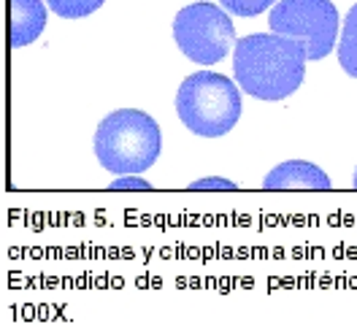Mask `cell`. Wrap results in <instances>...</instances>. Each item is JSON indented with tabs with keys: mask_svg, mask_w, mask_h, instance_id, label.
I'll list each match as a JSON object with an SVG mask.
<instances>
[{
	"mask_svg": "<svg viewBox=\"0 0 357 330\" xmlns=\"http://www.w3.org/2000/svg\"><path fill=\"white\" fill-rule=\"evenodd\" d=\"M106 0H46V6L63 20H82L95 14Z\"/></svg>",
	"mask_w": 357,
	"mask_h": 330,
	"instance_id": "9",
	"label": "cell"
},
{
	"mask_svg": "<svg viewBox=\"0 0 357 330\" xmlns=\"http://www.w3.org/2000/svg\"><path fill=\"white\" fill-rule=\"evenodd\" d=\"M271 33L306 46V60H325L335 46L338 11L331 0H279L268 17Z\"/></svg>",
	"mask_w": 357,
	"mask_h": 330,
	"instance_id": "5",
	"label": "cell"
},
{
	"mask_svg": "<svg viewBox=\"0 0 357 330\" xmlns=\"http://www.w3.org/2000/svg\"><path fill=\"white\" fill-rule=\"evenodd\" d=\"M46 27V6L41 0H8V44L11 49L33 44Z\"/></svg>",
	"mask_w": 357,
	"mask_h": 330,
	"instance_id": "6",
	"label": "cell"
},
{
	"mask_svg": "<svg viewBox=\"0 0 357 330\" xmlns=\"http://www.w3.org/2000/svg\"><path fill=\"white\" fill-rule=\"evenodd\" d=\"M352 184H355V190H357V171H355V181H352Z\"/></svg>",
	"mask_w": 357,
	"mask_h": 330,
	"instance_id": "13",
	"label": "cell"
},
{
	"mask_svg": "<svg viewBox=\"0 0 357 330\" xmlns=\"http://www.w3.org/2000/svg\"><path fill=\"white\" fill-rule=\"evenodd\" d=\"M109 190H152V184L146 179H141V174H125V177L114 179L109 184Z\"/></svg>",
	"mask_w": 357,
	"mask_h": 330,
	"instance_id": "11",
	"label": "cell"
},
{
	"mask_svg": "<svg viewBox=\"0 0 357 330\" xmlns=\"http://www.w3.org/2000/svg\"><path fill=\"white\" fill-rule=\"evenodd\" d=\"M174 38L181 54L198 66H214L236 46V27L227 11L214 3L184 6L174 20Z\"/></svg>",
	"mask_w": 357,
	"mask_h": 330,
	"instance_id": "4",
	"label": "cell"
},
{
	"mask_svg": "<svg viewBox=\"0 0 357 330\" xmlns=\"http://www.w3.org/2000/svg\"><path fill=\"white\" fill-rule=\"evenodd\" d=\"M190 190H192V193H201V190H238V187H236V181H230V179L208 177V179H198V181H192V184H190Z\"/></svg>",
	"mask_w": 357,
	"mask_h": 330,
	"instance_id": "12",
	"label": "cell"
},
{
	"mask_svg": "<svg viewBox=\"0 0 357 330\" xmlns=\"http://www.w3.org/2000/svg\"><path fill=\"white\" fill-rule=\"evenodd\" d=\"M176 114L187 130L203 138H220L236 128L241 117V92L222 73L198 70L181 82Z\"/></svg>",
	"mask_w": 357,
	"mask_h": 330,
	"instance_id": "3",
	"label": "cell"
},
{
	"mask_svg": "<svg viewBox=\"0 0 357 330\" xmlns=\"http://www.w3.org/2000/svg\"><path fill=\"white\" fill-rule=\"evenodd\" d=\"M238 87L257 100H284L303 84L306 46L279 33H252L233 46Z\"/></svg>",
	"mask_w": 357,
	"mask_h": 330,
	"instance_id": "1",
	"label": "cell"
},
{
	"mask_svg": "<svg viewBox=\"0 0 357 330\" xmlns=\"http://www.w3.org/2000/svg\"><path fill=\"white\" fill-rule=\"evenodd\" d=\"M222 8L233 17H257L268 11L271 6H276V0H220Z\"/></svg>",
	"mask_w": 357,
	"mask_h": 330,
	"instance_id": "10",
	"label": "cell"
},
{
	"mask_svg": "<svg viewBox=\"0 0 357 330\" xmlns=\"http://www.w3.org/2000/svg\"><path fill=\"white\" fill-rule=\"evenodd\" d=\"M162 149L157 122L138 109L112 111L95 130V157L116 177L144 174L152 168Z\"/></svg>",
	"mask_w": 357,
	"mask_h": 330,
	"instance_id": "2",
	"label": "cell"
},
{
	"mask_svg": "<svg viewBox=\"0 0 357 330\" xmlns=\"http://www.w3.org/2000/svg\"><path fill=\"white\" fill-rule=\"evenodd\" d=\"M338 63L341 68L357 79V3L349 8L344 27H341V38H338Z\"/></svg>",
	"mask_w": 357,
	"mask_h": 330,
	"instance_id": "8",
	"label": "cell"
},
{
	"mask_svg": "<svg viewBox=\"0 0 357 330\" xmlns=\"http://www.w3.org/2000/svg\"><path fill=\"white\" fill-rule=\"evenodd\" d=\"M266 190H331V179L322 168L306 160H290L276 165L263 181Z\"/></svg>",
	"mask_w": 357,
	"mask_h": 330,
	"instance_id": "7",
	"label": "cell"
}]
</instances>
